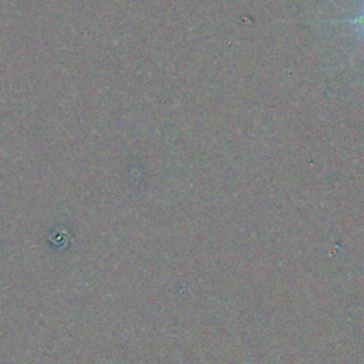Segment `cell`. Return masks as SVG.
Returning a JSON list of instances; mask_svg holds the SVG:
<instances>
[{
  "mask_svg": "<svg viewBox=\"0 0 364 364\" xmlns=\"http://www.w3.org/2000/svg\"><path fill=\"white\" fill-rule=\"evenodd\" d=\"M324 23H328V24H334V23L354 24V26H358V28L364 31V7H363V10H361L357 16H354V17H348V18H336V20H326Z\"/></svg>",
  "mask_w": 364,
  "mask_h": 364,
  "instance_id": "1",
  "label": "cell"
}]
</instances>
